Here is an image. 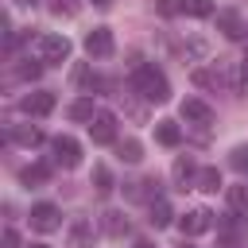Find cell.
<instances>
[{"label": "cell", "instance_id": "24", "mask_svg": "<svg viewBox=\"0 0 248 248\" xmlns=\"http://www.w3.org/2000/svg\"><path fill=\"white\" fill-rule=\"evenodd\" d=\"M16 74H19V78H23V81H35V78H39V74H43V62H31V58H27V62H23V66H19V70H16Z\"/></svg>", "mask_w": 248, "mask_h": 248}, {"label": "cell", "instance_id": "22", "mask_svg": "<svg viewBox=\"0 0 248 248\" xmlns=\"http://www.w3.org/2000/svg\"><path fill=\"white\" fill-rule=\"evenodd\" d=\"M229 205L248 217V186H229Z\"/></svg>", "mask_w": 248, "mask_h": 248}, {"label": "cell", "instance_id": "33", "mask_svg": "<svg viewBox=\"0 0 248 248\" xmlns=\"http://www.w3.org/2000/svg\"><path fill=\"white\" fill-rule=\"evenodd\" d=\"M182 248H194V244H182Z\"/></svg>", "mask_w": 248, "mask_h": 248}, {"label": "cell", "instance_id": "18", "mask_svg": "<svg viewBox=\"0 0 248 248\" xmlns=\"http://www.w3.org/2000/svg\"><path fill=\"white\" fill-rule=\"evenodd\" d=\"M194 178H198V170H194V163H190L186 155H182V159H174V182H178V186L186 190V186H190Z\"/></svg>", "mask_w": 248, "mask_h": 248}, {"label": "cell", "instance_id": "6", "mask_svg": "<svg viewBox=\"0 0 248 248\" xmlns=\"http://www.w3.org/2000/svg\"><path fill=\"white\" fill-rule=\"evenodd\" d=\"M112 31L108 27H93L89 35H85V50H89V58H108L112 54Z\"/></svg>", "mask_w": 248, "mask_h": 248}, {"label": "cell", "instance_id": "21", "mask_svg": "<svg viewBox=\"0 0 248 248\" xmlns=\"http://www.w3.org/2000/svg\"><path fill=\"white\" fill-rule=\"evenodd\" d=\"M93 190H97V194H112V170L101 167V163L93 167Z\"/></svg>", "mask_w": 248, "mask_h": 248}, {"label": "cell", "instance_id": "13", "mask_svg": "<svg viewBox=\"0 0 248 248\" xmlns=\"http://www.w3.org/2000/svg\"><path fill=\"white\" fill-rule=\"evenodd\" d=\"M101 229L108 236H128V217L116 213V209H108V213H101Z\"/></svg>", "mask_w": 248, "mask_h": 248}, {"label": "cell", "instance_id": "12", "mask_svg": "<svg viewBox=\"0 0 248 248\" xmlns=\"http://www.w3.org/2000/svg\"><path fill=\"white\" fill-rule=\"evenodd\" d=\"M147 213H151L147 221H151L155 229H167V225H170V217H174V213H170V202H167V198H151Z\"/></svg>", "mask_w": 248, "mask_h": 248}, {"label": "cell", "instance_id": "28", "mask_svg": "<svg viewBox=\"0 0 248 248\" xmlns=\"http://www.w3.org/2000/svg\"><path fill=\"white\" fill-rule=\"evenodd\" d=\"M240 85H248V54L240 58Z\"/></svg>", "mask_w": 248, "mask_h": 248}, {"label": "cell", "instance_id": "23", "mask_svg": "<svg viewBox=\"0 0 248 248\" xmlns=\"http://www.w3.org/2000/svg\"><path fill=\"white\" fill-rule=\"evenodd\" d=\"M116 151H120V159H124V163H140V159H143V147H140V140H124Z\"/></svg>", "mask_w": 248, "mask_h": 248}, {"label": "cell", "instance_id": "17", "mask_svg": "<svg viewBox=\"0 0 248 248\" xmlns=\"http://www.w3.org/2000/svg\"><path fill=\"white\" fill-rule=\"evenodd\" d=\"M97 112H93V101L89 97H78L74 105H70V120H78V124H89Z\"/></svg>", "mask_w": 248, "mask_h": 248}, {"label": "cell", "instance_id": "11", "mask_svg": "<svg viewBox=\"0 0 248 248\" xmlns=\"http://www.w3.org/2000/svg\"><path fill=\"white\" fill-rule=\"evenodd\" d=\"M155 140H159L163 147H178V143H182V128H178L174 120H159V124H155Z\"/></svg>", "mask_w": 248, "mask_h": 248}, {"label": "cell", "instance_id": "3", "mask_svg": "<svg viewBox=\"0 0 248 248\" xmlns=\"http://www.w3.org/2000/svg\"><path fill=\"white\" fill-rule=\"evenodd\" d=\"M213 217H217V213H209L205 205H194V209H186V213L178 217V229H182V236H202V232L213 229Z\"/></svg>", "mask_w": 248, "mask_h": 248}, {"label": "cell", "instance_id": "15", "mask_svg": "<svg viewBox=\"0 0 248 248\" xmlns=\"http://www.w3.org/2000/svg\"><path fill=\"white\" fill-rule=\"evenodd\" d=\"M12 140L23 143V147H35V143H43V132H39L35 124H16V128H12Z\"/></svg>", "mask_w": 248, "mask_h": 248}, {"label": "cell", "instance_id": "27", "mask_svg": "<svg viewBox=\"0 0 248 248\" xmlns=\"http://www.w3.org/2000/svg\"><path fill=\"white\" fill-rule=\"evenodd\" d=\"M159 12H163V16H170V12H182V8H178L174 0H159Z\"/></svg>", "mask_w": 248, "mask_h": 248}, {"label": "cell", "instance_id": "30", "mask_svg": "<svg viewBox=\"0 0 248 248\" xmlns=\"http://www.w3.org/2000/svg\"><path fill=\"white\" fill-rule=\"evenodd\" d=\"M136 248H155V244L151 240H136Z\"/></svg>", "mask_w": 248, "mask_h": 248}, {"label": "cell", "instance_id": "20", "mask_svg": "<svg viewBox=\"0 0 248 248\" xmlns=\"http://www.w3.org/2000/svg\"><path fill=\"white\" fill-rule=\"evenodd\" d=\"M178 8H182L186 16H194V19L213 16V0H178Z\"/></svg>", "mask_w": 248, "mask_h": 248}, {"label": "cell", "instance_id": "19", "mask_svg": "<svg viewBox=\"0 0 248 248\" xmlns=\"http://www.w3.org/2000/svg\"><path fill=\"white\" fill-rule=\"evenodd\" d=\"M198 190H209V194L221 190V174H217V167H202V170H198Z\"/></svg>", "mask_w": 248, "mask_h": 248}, {"label": "cell", "instance_id": "10", "mask_svg": "<svg viewBox=\"0 0 248 248\" xmlns=\"http://www.w3.org/2000/svg\"><path fill=\"white\" fill-rule=\"evenodd\" d=\"M217 27H221L225 39H244V19H240V12H232V8L217 12Z\"/></svg>", "mask_w": 248, "mask_h": 248}, {"label": "cell", "instance_id": "5", "mask_svg": "<svg viewBox=\"0 0 248 248\" xmlns=\"http://www.w3.org/2000/svg\"><path fill=\"white\" fill-rule=\"evenodd\" d=\"M58 225H62V213H58L54 202H35V205H31V229H39V232H54Z\"/></svg>", "mask_w": 248, "mask_h": 248}, {"label": "cell", "instance_id": "16", "mask_svg": "<svg viewBox=\"0 0 248 248\" xmlns=\"http://www.w3.org/2000/svg\"><path fill=\"white\" fill-rule=\"evenodd\" d=\"M89 240H93V225H89L85 217H78V221L70 225V244H74V248H85Z\"/></svg>", "mask_w": 248, "mask_h": 248}, {"label": "cell", "instance_id": "7", "mask_svg": "<svg viewBox=\"0 0 248 248\" xmlns=\"http://www.w3.org/2000/svg\"><path fill=\"white\" fill-rule=\"evenodd\" d=\"M89 136H93V143H116V116L112 112H97L89 120Z\"/></svg>", "mask_w": 248, "mask_h": 248}, {"label": "cell", "instance_id": "2", "mask_svg": "<svg viewBox=\"0 0 248 248\" xmlns=\"http://www.w3.org/2000/svg\"><path fill=\"white\" fill-rule=\"evenodd\" d=\"M35 50H39V62L62 66V62L70 58V39H66V35H39V39H35Z\"/></svg>", "mask_w": 248, "mask_h": 248}, {"label": "cell", "instance_id": "32", "mask_svg": "<svg viewBox=\"0 0 248 248\" xmlns=\"http://www.w3.org/2000/svg\"><path fill=\"white\" fill-rule=\"evenodd\" d=\"M31 248H46V244H31Z\"/></svg>", "mask_w": 248, "mask_h": 248}, {"label": "cell", "instance_id": "4", "mask_svg": "<svg viewBox=\"0 0 248 248\" xmlns=\"http://www.w3.org/2000/svg\"><path fill=\"white\" fill-rule=\"evenodd\" d=\"M50 151H54V163L66 167V170H74V167L81 163V143H78L74 136H54V140H50Z\"/></svg>", "mask_w": 248, "mask_h": 248}, {"label": "cell", "instance_id": "25", "mask_svg": "<svg viewBox=\"0 0 248 248\" xmlns=\"http://www.w3.org/2000/svg\"><path fill=\"white\" fill-rule=\"evenodd\" d=\"M229 163H232V167H236V170H248V147H236V151H232V159H229Z\"/></svg>", "mask_w": 248, "mask_h": 248}, {"label": "cell", "instance_id": "9", "mask_svg": "<svg viewBox=\"0 0 248 248\" xmlns=\"http://www.w3.org/2000/svg\"><path fill=\"white\" fill-rule=\"evenodd\" d=\"M178 112H182V120H186V124H209V120H213V108H209L202 97H186Z\"/></svg>", "mask_w": 248, "mask_h": 248}, {"label": "cell", "instance_id": "26", "mask_svg": "<svg viewBox=\"0 0 248 248\" xmlns=\"http://www.w3.org/2000/svg\"><path fill=\"white\" fill-rule=\"evenodd\" d=\"M0 248H19V232H16V229H4V236H0Z\"/></svg>", "mask_w": 248, "mask_h": 248}, {"label": "cell", "instance_id": "8", "mask_svg": "<svg viewBox=\"0 0 248 248\" xmlns=\"http://www.w3.org/2000/svg\"><path fill=\"white\" fill-rule=\"evenodd\" d=\"M54 105H58L54 93H27V97L19 101V108H23L27 116H46V112H54Z\"/></svg>", "mask_w": 248, "mask_h": 248}, {"label": "cell", "instance_id": "29", "mask_svg": "<svg viewBox=\"0 0 248 248\" xmlns=\"http://www.w3.org/2000/svg\"><path fill=\"white\" fill-rule=\"evenodd\" d=\"M93 8H112V0H89Z\"/></svg>", "mask_w": 248, "mask_h": 248}, {"label": "cell", "instance_id": "14", "mask_svg": "<svg viewBox=\"0 0 248 248\" xmlns=\"http://www.w3.org/2000/svg\"><path fill=\"white\" fill-rule=\"evenodd\" d=\"M46 178H50V167H46V163H31V167L19 170V182H23V186H43Z\"/></svg>", "mask_w": 248, "mask_h": 248}, {"label": "cell", "instance_id": "31", "mask_svg": "<svg viewBox=\"0 0 248 248\" xmlns=\"http://www.w3.org/2000/svg\"><path fill=\"white\" fill-rule=\"evenodd\" d=\"M16 4H23V8H35V0H16Z\"/></svg>", "mask_w": 248, "mask_h": 248}, {"label": "cell", "instance_id": "1", "mask_svg": "<svg viewBox=\"0 0 248 248\" xmlns=\"http://www.w3.org/2000/svg\"><path fill=\"white\" fill-rule=\"evenodd\" d=\"M132 85H136V93H140L143 101H155V105L170 101V81H167V74H163L155 62H140L136 74H132Z\"/></svg>", "mask_w": 248, "mask_h": 248}]
</instances>
